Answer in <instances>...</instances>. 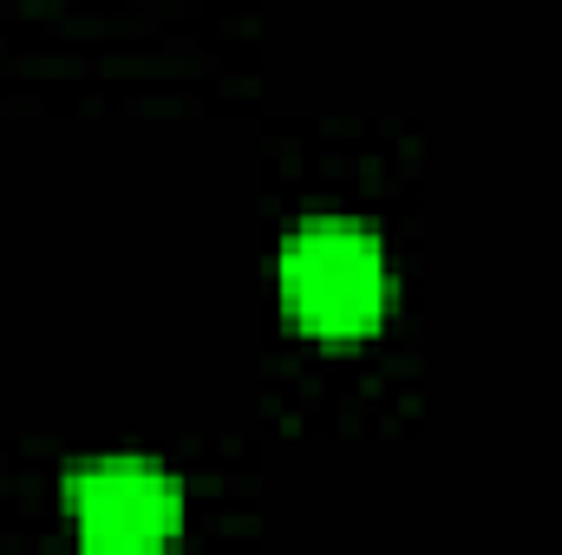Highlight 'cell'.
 I'll use <instances>...</instances> for the list:
<instances>
[{
  "label": "cell",
  "mask_w": 562,
  "mask_h": 555,
  "mask_svg": "<svg viewBox=\"0 0 562 555\" xmlns=\"http://www.w3.org/2000/svg\"><path fill=\"white\" fill-rule=\"evenodd\" d=\"M281 301L314 340H367L393 307L386 242L360 216H307L281 242Z\"/></svg>",
  "instance_id": "6da1fadb"
},
{
  "label": "cell",
  "mask_w": 562,
  "mask_h": 555,
  "mask_svg": "<svg viewBox=\"0 0 562 555\" xmlns=\"http://www.w3.org/2000/svg\"><path fill=\"white\" fill-rule=\"evenodd\" d=\"M66 517L99 555L164 550L183 530V484L144 457H99L66 477Z\"/></svg>",
  "instance_id": "7a4b0ae2"
}]
</instances>
